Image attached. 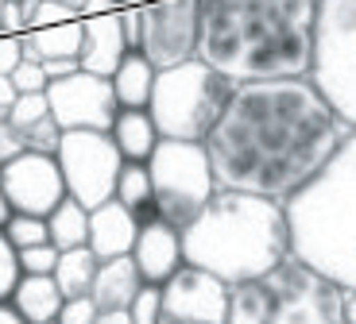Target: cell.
Listing matches in <instances>:
<instances>
[{"label": "cell", "mask_w": 356, "mask_h": 324, "mask_svg": "<svg viewBox=\"0 0 356 324\" xmlns=\"http://www.w3.org/2000/svg\"><path fill=\"white\" fill-rule=\"evenodd\" d=\"M348 128L310 78L236 85L202 139L217 189L256 193L283 205L318 174Z\"/></svg>", "instance_id": "1"}, {"label": "cell", "mask_w": 356, "mask_h": 324, "mask_svg": "<svg viewBox=\"0 0 356 324\" xmlns=\"http://www.w3.org/2000/svg\"><path fill=\"white\" fill-rule=\"evenodd\" d=\"M318 0H197V58L232 85L306 78Z\"/></svg>", "instance_id": "2"}, {"label": "cell", "mask_w": 356, "mask_h": 324, "mask_svg": "<svg viewBox=\"0 0 356 324\" xmlns=\"http://www.w3.org/2000/svg\"><path fill=\"white\" fill-rule=\"evenodd\" d=\"M182 259L225 286H241L275 271L283 259H291L283 205L256 193L217 189L182 228Z\"/></svg>", "instance_id": "3"}, {"label": "cell", "mask_w": 356, "mask_h": 324, "mask_svg": "<svg viewBox=\"0 0 356 324\" xmlns=\"http://www.w3.org/2000/svg\"><path fill=\"white\" fill-rule=\"evenodd\" d=\"M291 255L345 293H356V132L330 162L283 201Z\"/></svg>", "instance_id": "4"}, {"label": "cell", "mask_w": 356, "mask_h": 324, "mask_svg": "<svg viewBox=\"0 0 356 324\" xmlns=\"http://www.w3.org/2000/svg\"><path fill=\"white\" fill-rule=\"evenodd\" d=\"M348 293L298 259L229 286V324H345Z\"/></svg>", "instance_id": "5"}, {"label": "cell", "mask_w": 356, "mask_h": 324, "mask_svg": "<svg viewBox=\"0 0 356 324\" xmlns=\"http://www.w3.org/2000/svg\"><path fill=\"white\" fill-rule=\"evenodd\" d=\"M232 89L236 85L221 78L213 66H205L202 58L178 62L167 70H155L147 116H152L159 139L202 143L217 123V116L225 112Z\"/></svg>", "instance_id": "6"}, {"label": "cell", "mask_w": 356, "mask_h": 324, "mask_svg": "<svg viewBox=\"0 0 356 324\" xmlns=\"http://www.w3.org/2000/svg\"><path fill=\"white\" fill-rule=\"evenodd\" d=\"M306 78L337 120L356 132V0H318Z\"/></svg>", "instance_id": "7"}, {"label": "cell", "mask_w": 356, "mask_h": 324, "mask_svg": "<svg viewBox=\"0 0 356 324\" xmlns=\"http://www.w3.org/2000/svg\"><path fill=\"white\" fill-rule=\"evenodd\" d=\"M143 167L152 174L159 220L175 224L178 232L186 228L190 220L205 209V201L217 193L213 167H209V155H205L202 143L159 139L152 151V158H147Z\"/></svg>", "instance_id": "8"}, {"label": "cell", "mask_w": 356, "mask_h": 324, "mask_svg": "<svg viewBox=\"0 0 356 324\" xmlns=\"http://www.w3.org/2000/svg\"><path fill=\"white\" fill-rule=\"evenodd\" d=\"M54 162H58V174H63L66 197H74L86 209L113 201L116 178L124 167V158H120L108 132H63Z\"/></svg>", "instance_id": "9"}, {"label": "cell", "mask_w": 356, "mask_h": 324, "mask_svg": "<svg viewBox=\"0 0 356 324\" xmlns=\"http://www.w3.org/2000/svg\"><path fill=\"white\" fill-rule=\"evenodd\" d=\"M140 8V54L155 70L197 58V0H152Z\"/></svg>", "instance_id": "10"}, {"label": "cell", "mask_w": 356, "mask_h": 324, "mask_svg": "<svg viewBox=\"0 0 356 324\" xmlns=\"http://www.w3.org/2000/svg\"><path fill=\"white\" fill-rule=\"evenodd\" d=\"M47 105H51V120L63 132H108L116 112H120L108 78H97V74L86 70L51 81Z\"/></svg>", "instance_id": "11"}, {"label": "cell", "mask_w": 356, "mask_h": 324, "mask_svg": "<svg viewBox=\"0 0 356 324\" xmlns=\"http://www.w3.org/2000/svg\"><path fill=\"white\" fill-rule=\"evenodd\" d=\"M159 324H229V286L182 263L159 286Z\"/></svg>", "instance_id": "12"}, {"label": "cell", "mask_w": 356, "mask_h": 324, "mask_svg": "<svg viewBox=\"0 0 356 324\" xmlns=\"http://www.w3.org/2000/svg\"><path fill=\"white\" fill-rule=\"evenodd\" d=\"M0 193L8 197L12 212H27V216H47L54 205L66 197L63 174L54 155H39V151H19L0 167Z\"/></svg>", "instance_id": "13"}, {"label": "cell", "mask_w": 356, "mask_h": 324, "mask_svg": "<svg viewBox=\"0 0 356 324\" xmlns=\"http://www.w3.org/2000/svg\"><path fill=\"white\" fill-rule=\"evenodd\" d=\"M132 263L140 271L143 286H163L178 266L186 263L182 259V232L167 220H152V224H140L132 244Z\"/></svg>", "instance_id": "14"}, {"label": "cell", "mask_w": 356, "mask_h": 324, "mask_svg": "<svg viewBox=\"0 0 356 324\" xmlns=\"http://www.w3.org/2000/svg\"><path fill=\"white\" fill-rule=\"evenodd\" d=\"M124 54L128 43H124V27H120V8L81 16V51H78L81 70L97 74V78H113V70L120 66Z\"/></svg>", "instance_id": "15"}, {"label": "cell", "mask_w": 356, "mask_h": 324, "mask_svg": "<svg viewBox=\"0 0 356 324\" xmlns=\"http://www.w3.org/2000/svg\"><path fill=\"white\" fill-rule=\"evenodd\" d=\"M136 232H140V224L132 220V212L113 197V201L89 209V239H86V247L97 255V263H105V259H120V255H132Z\"/></svg>", "instance_id": "16"}, {"label": "cell", "mask_w": 356, "mask_h": 324, "mask_svg": "<svg viewBox=\"0 0 356 324\" xmlns=\"http://www.w3.org/2000/svg\"><path fill=\"white\" fill-rule=\"evenodd\" d=\"M143 289V278L136 271L132 255H120V259H105L97 263V274H93V286H89V298L101 313H128V305L136 301V293Z\"/></svg>", "instance_id": "17"}, {"label": "cell", "mask_w": 356, "mask_h": 324, "mask_svg": "<svg viewBox=\"0 0 356 324\" xmlns=\"http://www.w3.org/2000/svg\"><path fill=\"white\" fill-rule=\"evenodd\" d=\"M63 301L66 298L58 293V286H54L51 274H19L16 286H12V293H8V305L24 316V324L54 321L58 309H63Z\"/></svg>", "instance_id": "18"}, {"label": "cell", "mask_w": 356, "mask_h": 324, "mask_svg": "<svg viewBox=\"0 0 356 324\" xmlns=\"http://www.w3.org/2000/svg\"><path fill=\"white\" fill-rule=\"evenodd\" d=\"M108 135H113V143L124 162H147L155 143H159V132H155L147 108H120L113 128H108Z\"/></svg>", "instance_id": "19"}, {"label": "cell", "mask_w": 356, "mask_h": 324, "mask_svg": "<svg viewBox=\"0 0 356 324\" xmlns=\"http://www.w3.org/2000/svg\"><path fill=\"white\" fill-rule=\"evenodd\" d=\"M108 85H113V96H116L120 108H147L152 85H155V66L143 58L140 51H128L124 58H120V66L113 70Z\"/></svg>", "instance_id": "20"}, {"label": "cell", "mask_w": 356, "mask_h": 324, "mask_svg": "<svg viewBox=\"0 0 356 324\" xmlns=\"http://www.w3.org/2000/svg\"><path fill=\"white\" fill-rule=\"evenodd\" d=\"M113 197L132 212L136 224H152V220H159L152 174H147L143 162H124V167H120V178H116V193H113Z\"/></svg>", "instance_id": "21"}, {"label": "cell", "mask_w": 356, "mask_h": 324, "mask_svg": "<svg viewBox=\"0 0 356 324\" xmlns=\"http://www.w3.org/2000/svg\"><path fill=\"white\" fill-rule=\"evenodd\" d=\"M93 274H97V255L89 247H70V251H58V263H54L51 278L58 286V293L70 301V298H89Z\"/></svg>", "instance_id": "22"}, {"label": "cell", "mask_w": 356, "mask_h": 324, "mask_svg": "<svg viewBox=\"0 0 356 324\" xmlns=\"http://www.w3.org/2000/svg\"><path fill=\"white\" fill-rule=\"evenodd\" d=\"M47 239H51L58 251L86 247V239H89V209L78 205L74 197H63V201L47 212Z\"/></svg>", "instance_id": "23"}, {"label": "cell", "mask_w": 356, "mask_h": 324, "mask_svg": "<svg viewBox=\"0 0 356 324\" xmlns=\"http://www.w3.org/2000/svg\"><path fill=\"white\" fill-rule=\"evenodd\" d=\"M4 239L12 244V251H24V247L35 244H51L47 239V216H27V212H12L8 224H4Z\"/></svg>", "instance_id": "24"}, {"label": "cell", "mask_w": 356, "mask_h": 324, "mask_svg": "<svg viewBox=\"0 0 356 324\" xmlns=\"http://www.w3.org/2000/svg\"><path fill=\"white\" fill-rule=\"evenodd\" d=\"M47 116H51L47 93H16V101L8 105V123L19 135H24L27 128H35L39 120H47Z\"/></svg>", "instance_id": "25"}, {"label": "cell", "mask_w": 356, "mask_h": 324, "mask_svg": "<svg viewBox=\"0 0 356 324\" xmlns=\"http://www.w3.org/2000/svg\"><path fill=\"white\" fill-rule=\"evenodd\" d=\"M24 4V19H27V31H39V27H54V24H66L74 19L78 12L58 4V0H19Z\"/></svg>", "instance_id": "26"}, {"label": "cell", "mask_w": 356, "mask_h": 324, "mask_svg": "<svg viewBox=\"0 0 356 324\" xmlns=\"http://www.w3.org/2000/svg\"><path fill=\"white\" fill-rule=\"evenodd\" d=\"M54 263H58V247H54V244H35V247L16 251L19 274H51Z\"/></svg>", "instance_id": "27"}, {"label": "cell", "mask_w": 356, "mask_h": 324, "mask_svg": "<svg viewBox=\"0 0 356 324\" xmlns=\"http://www.w3.org/2000/svg\"><path fill=\"white\" fill-rule=\"evenodd\" d=\"M8 81H12V89H16V93H47V85H51V78H47V70H43V62H27V58L8 74Z\"/></svg>", "instance_id": "28"}, {"label": "cell", "mask_w": 356, "mask_h": 324, "mask_svg": "<svg viewBox=\"0 0 356 324\" xmlns=\"http://www.w3.org/2000/svg\"><path fill=\"white\" fill-rule=\"evenodd\" d=\"M58 139H63V128H58L51 116L24 132V147L27 151H39V155H54V151H58Z\"/></svg>", "instance_id": "29"}, {"label": "cell", "mask_w": 356, "mask_h": 324, "mask_svg": "<svg viewBox=\"0 0 356 324\" xmlns=\"http://www.w3.org/2000/svg\"><path fill=\"white\" fill-rule=\"evenodd\" d=\"M128 316L132 324H159V286H143L128 305Z\"/></svg>", "instance_id": "30"}, {"label": "cell", "mask_w": 356, "mask_h": 324, "mask_svg": "<svg viewBox=\"0 0 356 324\" xmlns=\"http://www.w3.org/2000/svg\"><path fill=\"white\" fill-rule=\"evenodd\" d=\"M97 313H101V309L93 305V298H70V301H63V309H58L54 321H58V324H93V321H97Z\"/></svg>", "instance_id": "31"}, {"label": "cell", "mask_w": 356, "mask_h": 324, "mask_svg": "<svg viewBox=\"0 0 356 324\" xmlns=\"http://www.w3.org/2000/svg\"><path fill=\"white\" fill-rule=\"evenodd\" d=\"M19 278V266H16V251H12V244L4 239V232H0V301H8L12 286H16Z\"/></svg>", "instance_id": "32"}, {"label": "cell", "mask_w": 356, "mask_h": 324, "mask_svg": "<svg viewBox=\"0 0 356 324\" xmlns=\"http://www.w3.org/2000/svg\"><path fill=\"white\" fill-rule=\"evenodd\" d=\"M0 35H27V19L19 0H4L0 8Z\"/></svg>", "instance_id": "33"}, {"label": "cell", "mask_w": 356, "mask_h": 324, "mask_svg": "<svg viewBox=\"0 0 356 324\" xmlns=\"http://www.w3.org/2000/svg\"><path fill=\"white\" fill-rule=\"evenodd\" d=\"M24 35H0V78H8L16 70L19 62H24Z\"/></svg>", "instance_id": "34"}, {"label": "cell", "mask_w": 356, "mask_h": 324, "mask_svg": "<svg viewBox=\"0 0 356 324\" xmlns=\"http://www.w3.org/2000/svg\"><path fill=\"white\" fill-rule=\"evenodd\" d=\"M19 151H27L24 147V135H19L8 120H0V167H4L8 158H16Z\"/></svg>", "instance_id": "35"}, {"label": "cell", "mask_w": 356, "mask_h": 324, "mask_svg": "<svg viewBox=\"0 0 356 324\" xmlns=\"http://www.w3.org/2000/svg\"><path fill=\"white\" fill-rule=\"evenodd\" d=\"M120 27H124L128 51H140V8L136 4H120Z\"/></svg>", "instance_id": "36"}, {"label": "cell", "mask_w": 356, "mask_h": 324, "mask_svg": "<svg viewBox=\"0 0 356 324\" xmlns=\"http://www.w3.org/2000/svg\"><path fill=\"white\" fill-rule=\"evenodd\" d=\"M43 70H47V78H51V81H58V78H70V74H78L81 66H78V58H47Z\"/></svg>", "instance_id": "37"}, {"label": "cell", "mask_w": 356, "mask_h": 324, "mask_svg": "<svg viewBox=\"0 0 356 324\" xmlns=\"http://www.w3.org/2000/svg\"><path fill=\"white\" fill-rule=\"evenodd\" d=\"M93 324H132V316L116 309V313H97V321H93Z\"/></svg>", "instance_id": "38"}, {"label": "cell", "mask_w": 356, "mask_h": 324, "mask_svg": "<svg viewBox=\"0 0 356 324\" xmlns=\"http://www.w3.org/2000/svg\"><path fill=\"white\" fill-rule=\"evenodd\" d=\"M0 324H24V316H19L8 301H0Z\"/></svg>", "instance_id": "39"}, {"label": "cell", "mask_w": 356, "mask_h": 324, "mask_svg": "<svg viewBox=\"0 0 356 324\" xmlns=\"http://www.w3.org/2000/svg\"><path fill=\"white\" fill-rule=\"evenodd\" d=\"M12 101H16V89H12L8 78H0V108H8Z\"/></svg>", "instance_id": "40"}, {"label": "cell", "mask_w": 356, "mask_h": 324, "mask_svg": "<svg viewBox=\"0 0 356 324\" xmlns=\"http://www.w3.org/2000/svg\"><path fill=\"white\" fill-rule=\"evenodd\" d=\"M8 216H12V205H8V197H4V193H0V228H4V224H8Z\"/></svg>", "instance_id": "41"}, {"label": "cell", "mask_w": 356, "mask_h": 324, "mask_svg": "<svg viewBox=\"0 0 356 324\" xmlns=\"http://www.w3.org/2000/svg\"><path fill=\"white\" fill-rule=\"evenodd\" d=\"M345 324H356V293H348V305H345Z\"/></svg>", "instance_id": "42"}, {"label": "cell", "mask_w": 356, "mask_h": 324, "mask_svg": "<svg viewBox=\"0 0 356 324\" xmlns=\"http://www.w3.org/2000/svg\"><path fill=\"white\" fill-rule=\"evenodd\" d=\"M58 4H66V8H74V12H81V4H86V0H58Z\"/></svg>", "instance_id": "43"}, {"label": "cell", "mask_w": 356, "mask_h": 324, "mask_svg": "<svg viewBox=\"0 0 356 324\" xmlns=\"http://www.w3.org/2000/svg\"><path fill=\"white\" fill-rule=\"evenodd\" d=\"M0 120H8V108H0Z\"/></svg>", "instance_id": "44"}, {"label": "cell", "mask_w": 356, "mask_h": 324, "mask_svg": "<svg viewBox=\"0 0 356 324\" xmlns=\"http://www.w3.org/2000/svg\"><path fill=\"white\" fill-rule=\"evenodd\" d=\"M132 4H152V0H132Z\"/></svg>", "instance_id": "45"}, {"label": "cell", "mask_w": 356, "mask_h": 324, "mask_svg": "<svg viewBox=\"0 0 356 324\" xmlns=\"http://www.w3.org/2000/svg\"><path fill=\"white\" fill-rule=\"evenodd\" d=\"M120 4H132V0H120Z\"/></svg>", "instance_id": "46"}, {"label": "cell", "mask_w": 356, "mask_h": 324, "mask_svg": "<svg viewBox=\"0 0 356 324\" xmlns=\"http://www.w3.org/2000/svg\"><path fill=\"white\" fill-rule=\"evenodd\" d=\"M47 324H58V321H47Z\"/></svg>", "instance_id": "47"}, {"label": "cell", "mask_w": 356, "mask_h": 324, "mask_svg": "<svg viewBox=\"0 0 356 324\" xmlns=\"http://www.w3.org/2000/svg\"><path fill=\"white\" fill-rule=\"evenodd\" d=\"M0 8H4V0H0Z\"/></svg>", "instance_id": "48"}]
</instances>
